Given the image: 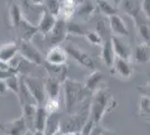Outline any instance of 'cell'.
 I'll return each mask as SVG.
<instances>
[{
	"mask_svg": "<svg viewBox=\"0 0 150 135\" xmlns=\"http://www.w3.org/2000/svg\"><path fill=\"white\" fill-rule=\"evenodd\" d=\"M134 25L137 28V32L139 34V36L141 37L144 43L150 45V26L147 21V18L144 14L141 16L137 17L136 19H133Z\"/></svg>",
	"mask_w": 150,
	"mask_h": 135,
	"instance_id": "ffe728a7",
	"label": "cell"
},
{
	"mask_svg": "<svg viewBox=\"0 0 150 135\" xmlns=\"http://www.w3.org/2000/svg\"><path fill=\"white\" fill-rule=\"evenodd\" d=\"M62 84L55 78L48 77L44 79V87L46 99H59V95L62 91Z\"/></svg>",
	"mask_w": 150,
	"mask_h": 135,
	"instance_id": "ac0fdd59",
	"label": "cell"
},
{
	"mask_svg": "<svg viewBox=\"0 0 150 135\" xmlns=\"http://www.w3.org/2000/svg\"><path fill=\"white\" fill-rule=\"evenodd\" d=\"M88 117H90V104L75 113L69 114L67 117L62 118L61 129L63 131V133L82 132L84 125L88 121Z\"/></svg>",
	"mask_w": 150,
	"mask_h": 135,
	"instance_id": "3957f363",
	"label": "cell"
},
{
	"mask_svg": "<svg viewBox=\"0 0 150 135\" xmlns=\"http://www.w3.org/2000/svg\"><path fill=\"white\" fill-rule=\"evenodd\" d=\"M88 29L85 26L77 23V21H73V20H69L67 21V34L69 35H73V36H85V34Z\"/></svg>",
	"mask_w": 150,
	"mask_h": 135,
	"instance_id": "f546056e",
	"label": "cell"
},
{
	"mask_svg": "<svg viewBox=\"0 0 150 135\" xmlns=\"http://www.w3.org/2000/svg\"><path fill=\"white\" fill-rule=\"evenodd\" d=\"M19 74L16 70H13V68H10L9 65L6 66H0V80H7L9 77H11L13 74Z\"/></svg>",
	"mask_w": 150,
	"mask_h": 135,
	"instance_id": "8d00e7d4",
	"label": "cell"
},
{
	"mask_svg": "<svg viewBox=\"0 0 150 135\" xmlns=\"http://www.w3.org/2000/svg\"><path fill=\"white\" fill-rule=\"evenodd\" d=\"M142 13L147 19H150V0H142Z\"/></svg>",
	"mask_w": 150,
	"mask_h": 135,
	"instance_id": "74e56055",
	"label": "cell"
},
{
	"mask_svg": "<svg viewBox=\"0 0 150 135\" xmlns=\"http://www.w3.org/2000/svg\"><path fill=\"white\" fill-rule=\"evenodd\" d=\"M7 64H2V63H1V62H0V66H6Z\"/></svg>",
	"mask_w": 150,
	"mask_h": 135,
	"instance_id": "7dc6e473",
	"label": "cell"
},
{
	"mask_svg": "<svg viewBox=\"0 0 150 135\" xmlns=\"http://www.w3.org/2000/svg\"><path fill=\"white\" fill-rule=\"evenodd\" d=\"M8 91L7 84L5 80H0V95H6V92Z\"/></svg>",
	"mask_w": 150,
	"mask_h": 135,
	"instance_id": "ab89813d",
	"label": "cell"
},
{
	"mask_svg": "<svg viewBox=\"0 0 150 135\" xmlns=\"http://www.w3.org/2000/svg\"><path fill=\"white\" fill-rule=\"evenodd\" d=\"M108 1H110V2H111V4H113L114 6L118 7L120 5V1H121V0H108Z\"/></svg>",
	"mask_w": 150,
	"mask_h": 135,
	"instance_id": "b9f144b4",
	"label": "cell"
},
{
	"mask_svg": "<svg viewBox=\"0 0 150 135\" xmlns=\"http://www.w3.org/2000/svg\"><path fill=\"white\" fill-rule=\"evenodd\" d=\"M113 51L115 54V58L122 59L125 61H131L132 60V49L131 46L122 41L121 37L118 36H111Z\"/></svg>",
	"mask_w": 150,
	"mask_h": 135,
	"instance_id": "7c38bea8",
	"label": "cell"
},
{
	"mask_svg": "<svg viewBox=\"0 0 150 135\" xmlns=\"http://www.w3.org/2000/svg\"><path fill=\"white\" fill-rule=\"evenodd\" d=\"M102 81H103V73L99 70H94L91 74L88 76L86 80L84 81V86L91 94H93L95 90L100 88Z\"/></svg>",
	"mask_w": 150,
	"mask_h": 135,
	"instance_id": "d4e9b609",
	"label": "cell"
},
{
	"mask_svg": "<svg viewBox=\"0 0 150 135\" xmlns=\"http://www.w3.org/2000/svg\"><path fill=\"white\" fill-rule=\"evenodd\" d=\"M96 9L98 8L95 0H77L75 14H77V16L83 20H88Z\"/></svg>",
	"mask_w": 150,
	"mask_h": 135,
	"instance_id": "e0dca14e",
	"label": "cell"
},
{
	"mask_svg": "<svg viewBox=\"0 0 150 135\" xmlns=\"http://www.w3.org/2000/svg\"><path fill=\"white\" fill-rule=\"evenodd\" d=\"M67 35H69L67 34V21L61 17H57L55 25L47 36L50 39V45L55 46V45H61L62 43L66 42Z\"/></svg>",
	"mask_w": 150,
	"mask_h": 135,
	"instance_id": "52a82bcc",
	"label": "cell"
},
{
	"mask_svg": "<svg viewBox=\"0 0 150 135\" xmlns=\"http://www.w3.org/2000/svg\"><path fill=\"white\" fill-rule=\"evenodd\" d=\"M34 135H45V133L42 132V131H35V132H34Z\"/></svg>",
	"mask_w": 150,
	"mask_h": 135,
	"instance_id": "f6af8a7d",
	"label": "cell"
},
{
	"mask_svg": "<svg viewBox=\"0 0 150 135\" xmlns=\"http://www.w3.org/2000/svg\"><path fill=\"white\" fill-rule=\"evenodd\" d=\"M20 78H21V74H17L16 73V74H13L11 77H9L7 80H5L8 90H10L15 95L18 94L19 86H20Z\"/></svg>",
	"mask_w": 150,
	"mask_h": 135,
	"instance_id": "4dcf8cb0",
	"label": "cell"
},
{
	"mask_svg": "<svg viewBox=\"0 0 150 135\" xmlns=\"http://www.w3.org/2000/svg\"><path fill=\"white\" fill-rule=\"evenodd\" d=\"M139 108L141 116L146 119H150V97L141 96Z\"/></svg>",
	"mask_w": 150,
	"mask_h": 135,
	"instance_id": "1f68e13d",
	"label": "cell"
},
{
	"mask_svg": "<svg viewBox=\"0 0 150 135\" xmlns=\"http://www.w3.org/2000/svg\"><path fill=\"white\" fill-rule=\"evenodd\" d=\"M19 54L26 62L33 65L43 66L45 64V58L38 49L31 43V41H19L18 42Z\"/></svg>",
	"mask_w": 150,
	"mask_h": 135,
	"instance_id": "5b68a950",
	"label": "cell"
},
{
	"mask_svg": "<svg viewBox=\"0 0 150 135\" xmlns=\"http://www.w3.org/2000/svg\"><path fill=\"white\" fill-rule=\"evenodd\" d=\"M23 77L36 105H44L46 101L44 80L36 77H30V76H23Z\"/></svg>",
	"mask_w": 150,
	"mask_h": 135,
	"instance_id": "8992f818",
	"label": "cell"
},
{
	"mask_svg": "<svg viewBox=\"0 0 150 135\" xmlns=\"http://www.w3.org/2000/svg\"><path fill=\"white\" fill-rule=\"evenodd\" d=\"M64 95V106L69 114L75 113L90 104L92 94L88 91L84 82L66 78L62 84Z\"/></svg>",
	"mask_w": 150,
	"mask_h": 135,
	"instance_id": "6da1fadb",
	"label": "cell"
},
{
	"mask_svg": "<svg viewBox=\"0 0 150 135\" xmlns=\"http://www.w3.org/2000/svg\"><path fill=\"white\" fill-rule=\"evenodd\" d=\"M17 98H18V101L21 106L27 105V104H34V105H36V103L34 101V99L31 97L30 92H29V90L27 88V86H26L25 81H24V77L23 76L20 78V86H19Z\"/></svg>",
	"mask_w": 150,
	"mask_h": 135,
	"instance_id": "83f0119b",
	"label": "cell"
},
{
	"mask_svg": "<svg viewBox=\"0 0 150 135\" xmlns=\"http://www.w3.org/2000/svg\"><path fill=\"white\" fill-rule=\"evenodd\" d=\"M84 37L90 44L94 45V46H102L103 44V39L96 31H88Z\"/></svg>",
	"mask_w": 150,
	"mask_h": 135,
	"instance_id": "836d02e7",
	"label": "cell"
},
{
	"mask_svg": "<svg viewBox=\"0 0 150 135\" xmlns=\"http://www.w3.org/2000/svg\"><path fill=\"white\" fill-rule=\"evenodd\" d=\"M114 60H115V54H114V51H113L112 42H111V39H105V41H103V44H102L101 61H102L109 69H111Z\"/></svg>",
	"mask_w": 150,
	"mask_h": 135,
	"instance_id": "44dd1931",
	"label": "cell"
},
{
	"mask_svg": "<svg viewBox=\"0 0 150 135\" xmlns=\"http://www.w3.org/2000/svg\"><path fill=\"white\" fill-rule=\"evenodd\" d=\"M47 118H48V113L45 109L44 105H37L35 121H34V132L35 131L44 132L45 127H46V123H47Z\"/></svg>",
	"mask_w": 150,
	"mask_h": 135,
	"instance_id": "484cf974",
	"label": "cell"
},
{
	"mask_svg": "<svg viewBox=\"0 0 150 135\" xmlns=\"http://www.w3.org/2000/svg\"><path fill=\"white\" fill-rule=\"evenodd\" d=\"M109 28L112 36H118V37H123L129 35L128 27L125 25V20L121 18V16L113 15L111 17H109Z\"/></svg>",
	"mask_w": 150,
	"mask_h": 135,
	"instance_id": "9a60e30c",
	"label": "cell"
},
{
	"mask_svg": "<svg viewBox=\"0 0 150 135\" xmlns=\"http://www.w3.org/2000/svg\"><path fill=\"white\" fill-rule=\"evenodd\" d=\"M52 135H64V133H63L62 129H57L56 132H54V133H53Z\"/></svg>",
	"mask_w": 150,
	"mask_h": 135,
	"instance_id": "ee69618b",
	"label": "cell"
},
{
	"mask_svg": "<svg viewBox=\"0 0 150 135\" xmlns=\"http://www.w3.org/2000/svg\"><path fill=\"white\" fill-rule=\"evenodd\" d=\"M138 91L140 92L141 96H147L150 97V81L148 84H146L144 86H140L138 87Z\"/></svg>",
	"mask_w": 150,
	"mask_h": 135,
	"instance_id": "f35d334b",
	"label": "cell"
},
{
	"mask_svg": "<svg viewBox=\"0 0 150 135\" xmlns=\"http://www.w3.org/2000/svg\"><path fill=\"white\" fill-rule=\"evenodd\" d=\"M56 19V16H54L53 14H50L47 10H44L42 13V15H40V17H39V20H38V33H40L44 37H47L48 34L50 33V31L53 29L54 25H55Z\"/></svg>",
	"mask_w": 150,
	"mask_h": 135,
	"instance_id": "4fadbf2b",
	"label": "cell"
},
{
	"mask_svg": "<svg viewBox=\"0 0 150 135\" xmlns=\"http://www.w3.org/2000/svg\"><path fill=\"white\" fill-rule=\"evenodd\" d=\"M90 135H118L115 132H113L111 129H104L101 124H94V126L91 129Z\"/></svg>",
	"mask_w": 150,
	"mask_h": 135,
	"instance_id": "d590c367",
	"label": "cell"
},
{
	"mask_svg": "<svg viewBox=\"0 0 150 135\" xmlns=\"http://www.w3.org/2000/svg\"><path fill=\"white\" fill-rule=\"evenodd\" d=\"M119 7L132 19L142 15V0H121Z\"/></svg>",
	"mask_w": 150,
	"mask_h": 135,
	"instance_id": "5bb4252c",
	"label": "cell"
},
{
	"mask_svg": "<svg viewBox=\"0 0 150 135\" xmlns=\"http://www.w3.org/2000/svg\"><path fill=\"white\" fill-rule=\"evenodd\" d=\"M64 135H82V132H71V133H64Z\"/></svg>",
	"mask_w": 150,
	"mask_h": 135,
	"instance_id": "7bdbcfd3",
	"label": "cell"
},
{
	"mask_svg": "<svg viewBox=\"0 0 150 135\" xmlns=\"http://www.w3.org/2000/svg\"><path fill=\"white\" fill-rule=\"evenodd\" d=\"M45 109L47 110L48 115L59 111V99H46L44 104Z\"/></svg>",
	"mask_w": 150,
	"mask_h": 135,
	"instance_id": "e575fe53",
	"label": "cell"
},
{
	"mask_svg": "<svg viewBox=\"0 0 150 135\" xmlns=\"http://www.w3.org/2000/svg\"><path fill=\"white\" fill-rule=\"evenodd\" d=\"M132 59L138 64H144L150 61V45L147 43L138 44L134 50H132Z\"/></svg>",
	"mask_w": 150,
	"mask_h": 135,
	"instance_id": "d6986e66",
	"label": "cell"
},
{
	"mask_svg": "<svg viewBox=\"0 0 150 135\" xmlns=\"http://www.w3.org/2000/svg\"><path fill=\"white\" fill-rule=\"evenodd\" d=\"M96 2V8L103 16L105 17H111L113 15L118 14V7L114 6L113 4H111L108 0H95Z\"/></svg>",
	"mask_w": 150,
	"mask_h": 135,
	"instance_id": "f1b7e54d",
	"label": "cell"
},
{
	"mask_svg": "<svg viewBox=\"0 0 150 135\" xmlns=\"http://www.w3.org/2000/svg\"><path fill=\"white\" fill-rule=\"evenodd\" d=\"M23 10L16 1H11L8 8V21L11 28H15L19 25V23L23 20Z\"/></svg>",
	"mask_w": 150,
	"mask_h": 135,
	"instance_id": "7402d4cb",
	"label": "cell"
},
{
	"mask_svg": "<svg viewBox=\"0 0 150 135\" xmlns=\"http://www.w3.org/2000/svg\"><path fill=\"white\" fill-rule=\"evenodd\" d=\"M21 108H23V114H21V116L25 119L27 129H28V131L34 132V121H35V114H36L37 105L27 104V105L21 106Z\"/></svg>",
	"mask_w": 150,
	"mask_h": 135,
	"instance_id": "4316f807",
	"label": "cell"
},
{
	"mask_svg": "<svg viewBox=\"0 0 150 135\" xmlns=\"http://www.w3.org/2000/svg\"><path fill=\"white\" fill-rule=\"evenodd\" d=\"M19 41H31L38 33L37 25H34L27 18H23L17 27L13 28Z\"/></svg>",
	"mask_w": 150,
	"mask_h": 135,
	"instance_id": "30bf717a",
	"label": "cell"
},
{
	"mask_svg": "<svg viewBox=\"0 0 150 135\" xmlns=\"http://www.w3.org/2000/svg\"><path fill=\"white\" fill-rule=\"evenodd\" d=\"M76 6H77V0H61L58 17L65 19L66 21L71 20V18L75 14Z\"/></svg>",
	"mask_w": 150,
	"mask_h": 135,
	"instance_id": "603a6c76",
	"label": "cell"
},
{
	"mask_svg": "<svg viewBox=\"0 0 150 135\" xmlns=\"http://www.w3.org/2000/svg\"><path fill=\"white\" fill-rule=\"evenodd\" d=\"M25 135H34V132H31V131H28Z\"/></svg>",
	"mask_w": 150,
	"mask_h": 135,
	"instance_id": "bcb514c9",
	"label": "cell"
},
{
	"mask_svg": "<svg viewBox=\"0 0 150 135\" xmlns=\"http://www.w3.org/2000/svg\"><path fill=\"white\" fill-rule=\"evenodd\" d=\"M28 1L34 6H44V0H28Z\"/></svg>",
	"mask_w": 150,
	"mask_h": 135,
	"instance_id": "60d3db41",
	"label": "cell"
},
{
	"mask_svg": "<svg viewBox=\"0 0 150 135\" xmlns=\"http://www.w3.org/2000/svg\"><path fill=\"white\" fill-rule=\"evenodd\" d=\"M67 53L61 45L52 46L45 55V62L52 65H66L67 62Z\"/></svg>",
	"mask_w": 150,
	"mask_h": 135,
	"instance_id": "9c48e42d",
	"label": "cell"
},
{
	"mask_svg": "<svg viewBox=\"0 0 150 135\" xmlns=\"http://www.w3.org/2000/svg\"><path fill=\"white\" fill-rule=\"evenodd\" d=\"M44 69L46 70L48 77L55 78L57 80H59L61 82H64V80L67 78V68L66 65H52L45 62L43 65Z\"/></svg>",
	"mask_w": 150,
	"mask_h": 135,
	"instance_id": "cb8c5ba5",
	"label": "cell"
},
{
	"mask_svg": "<svg viewBox=\"0 0 150 135\" xmlns=\"http://www.w3.org/2000/svg\"><path fill=\"white\" fill-rule=\"evenodd\" d=\"M0 131L5 135H25L28 132V129L24 117L20 116L13 121L0 124Z\"/></svg>",
	"mask_w": 150,
	"mask_h": 135,
	"instance_id": "ba28073f",
	"label": "cell"
},
{
	"mask_svg": "<svg viewBox=\"0 0 150 135\" xmlns=\"http://www.w3.org/2000/svg\"><path fill=\"white\" fill-rule=\"evenodd\" d=\"M111 70V74L114 77H119L123 80H128L132 77L133 74V69H132L130 61H125L122 59L115 58L113 62Z\"/></svg>",
	"mask_w": 150,
	"mask_h": 135,
	"instance_id": "8fae6325",
	"label": "cell"
},
{
	"mask_svg": "<svg viewBox=\"0 0 150 135\" xmlns=\"http://www.w3.org/2000/svg\"><path fill=\"white\" fill-rule=\"evenodd\" d=\"M19 54V47L17 42H9L0 46V62L2 64H9Z\"/></svg>",
	"mask_w": 150,
	"mask_h": 135,
	"instance_id": "2e32d148",
	"label": "cell"
},
{
	"mask_svg": "<svg viewBox=\"0 0 150 135\" xmlns=\"http://www.w3.org/2000/svg\"><path fill=\"white\" fill-rule=\"evenodd\" d=\"M45 10L50 11L54 16L58 17L59 15V7H61V0H44Z\"/></svg>",
	"mask_w": 150,
	"mask_h": 135,
	"instance_id": "d6a6232c",
	"label": "cell"
},
{
	"mask_svg": "<svg viewBox=\"0 0 150 135\" xmlns=\"http://www.w3.org/2000/svg\"><path fill=\"white\" fill-rule=\"evenodd\" d=\"M63 49L67 53V55L72 56L77 63L86 69L95 70L98 66V61L93 55H91L90 53L84 51L80 46L75 45L74 43L71 42H64L63 43Z\"/></svg>",
	"mask_w": 150,
	"mask_h": 135,
	"instance_id": "277c9868",
	"label": "cell"
},
{
	"mask_svg": "<svg viewBox=\"0 0 150 135\" xmlns=\"http://www.w3.org/2000/svg\"><path fill=\"white\" fill-rule=\"evenodd\" d=\"M82 135H84V134H82Z\"/></svg>",
	"mask_w": 150,
	"mask_h": 135,
	"instance_id": "c3c4849f",
	"label": "cell"
},
{
	"mask_svg": "<svg viewBox=\"0 0 150 135\" xmlns=\"http://www.w3.org/2000/svg\"><path fill=\"white\" fill-rule=\"evenodd\" d=\"M118 106V101L105 89L99 88L95 90L90 99V118L94 124H100L103 117Z\"/></svg>",
	"mask_w": 150,
	"mask_h": 135,
	"instance_id": "7a4b0ae2",
	"label": "cell"
}]
</instances>
